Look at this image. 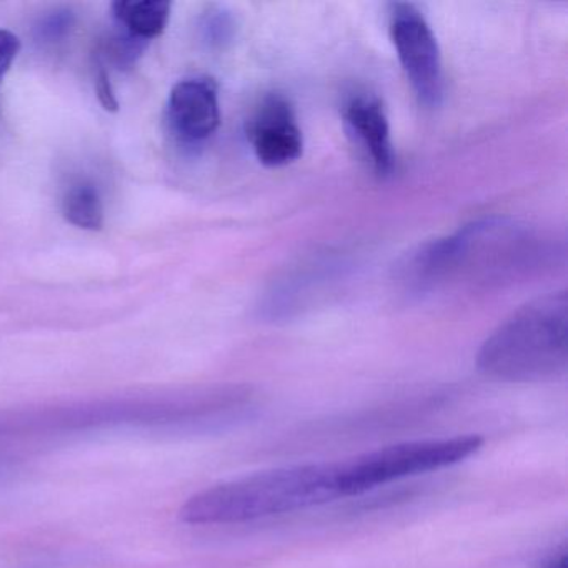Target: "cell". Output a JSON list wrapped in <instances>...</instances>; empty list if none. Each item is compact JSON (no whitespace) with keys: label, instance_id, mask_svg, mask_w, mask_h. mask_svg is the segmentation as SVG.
I'll return each mask as SVG.
<instances>
[{"label":"cell","instance_id":"1","mask_svg":"<svg viewBox=\"0 0 568 568\" xmlns=\"http://www.w3.org/2000/svg\"><path fill=\"white\" fill-rule=\"evenodd\" d=\"M547 245L517 222H474L412 255L404 281L412 291L475 287L525 274L547 257Z\"/></svg>","mask_w":568,"mask_h":568},{"label":"cell","instance_id":"2","mask_svg":"<svg viewBox=\"0 0 568 568\" xmlns=\"http://www.w3.org/2000/svg\"><path fill=\"white\" fill-rule=\"evenodd\" d=\"M344 498L341 462L291 465L214 485L185 501L189 525H234L292 514Z\"/></svg>","mask_w":568,"mask_h":568},{"label":"cell","instance_id":"3","mask_svg":"<svg viewBox=\"0 0 568 568\" xmlns=\"http://www.w3.org/2000/svg\"><path fill=\"white\" fill-rule=\"evenodd\" d=\"M567 292H554L514 312L481 345L477 367L501 382L554 381L568 367Z\"/></svg>","mask_w":568,"mask_h":568},{"label":"cell","instance_id":"4","mask_svg":"<svg viewBox=\"0 0 568 568\" xmlns=\"http://www.w3.org/2000/svg\"><path fill=\"white\" fill-rule=\"evenodd\" d=\"M481 447L480 435H457L404 442L367 452L341 462L342 494L344 498L355 497L402 478L442 470L467 460Z\"/></svg>","mask_w":568,"mask_h":568},{"label":"cell","instance_id":"5","mask_svg":"<svg viewBox=\"0 0 568 568\" xmlns=\"http://www.w3.org/2000/svg\"><path fill=\"white\" fill-rule=\"evenodd\" d=\"M390 36L402 69L422 104L435 108L444 95V69L437 38L415 6L394 4Z\"/></svg>","mask_w":568,"mask_h":568},{"label":"cell","instance_id":"6","mask_svg":"<svg viewBox=\"0 0 568 568\" xmlns=\"http://www.w3.org/2000/svg\"><path fill=\"white\" fill-rule=\"evenodd\" d=\"M247 138L255 158L267 168L292 164L304 151V135L294 109L281 95L262 102L248 121Z\"/></svg>","mask_w":568,"mask_h":568},{"label":"cell","instance_id":"7","mask_svg":"<svg viewBox=\"0 0 568 568\" xmlns=\"http://www.w3.org/2000/svg\"><path fill=\"white\" fill-rule=\"evenodd\" d=\"M169 121L184 141L211 138L221 124L217 84L209 78L185 79L175 84L169 98Z\"/></svg>","mask_w":568,"mask_h":568},{"label":"cell","instance_id":"8","mask_svg":"<svg viewBox=\"0 0 568 568\" xmlns=\"http://www.w3.org/2000/svg\"><path fill=\"white\" fill-rule=\"evenodd\" d=\"M345 124L355 144L371 161L378 175L392 174L395 168L394 142L384 105L374 95H354L344 108Z\"/></svg>","mask_w":568,"mask_h":568},{"label":"cell","instance_id":"9","mask_svg":"<svg viewBox=\"0 0 568 568\" xmlns=\"http://www.w3.org/2000/svg\"><path fill=\"white\" fill-rule=\"evenodd\" d=\"M171 9L168 0H121L112 4L115 19L125 29V34L142 42L159 38L165 31Z\"/></svg>","mask_w":568,"mask_h":568},{"label":"cell","instance_id":"10","mask_svg":"<svg viewBox=\"0 0 568 568\" xmlns=\"http://www.w3.org/2000/svg\"><path fill=\"white\" fill-rule=\"evenodd\" d=\"M62 212L68 222L85 231H99L104 225V205L94 185L72 187L62 202Z\"/></svg>","mask_w":568,"mask_h":568},{"label":"cell","instance_id":"11","mask_svg":"<svg viewBox=\"0 0 568 568\" xmlns=\"http://www.w3.org/2000/svg\"><path fill=\"white\" fill-rule=\"evenodd\" d=\"M19 51H21V41L18 36L0 29V84L4 81L12 62L18 58Z\"/></svg>","mask_w":568,"mask_h":568},{"label":"cell","instance_id":"12","mask_svg":"<svg viewBox=\"0 0 568 568\" xmlns=\"http://www.w3.org/2000/svg\"><path fill=\"white\" fill-rule=\"evenodd\" d=\"M95 92H98L99 102H101L105 111H119L118 98H115L111 79H109V74L105 72L104 68H99L98 74H95Z\"/></svg>","mask_w":568,"mask_h":568},{"label":"cell","instance_id":"13","mask_svg":"<svg viewBox=\"0 0 568 568\" xmlns=\"http://www.w3.org/2000/svg\"><path fill=\"white\" fill-rule=\"evenodd\" d=\"M72 24V16L69 12H58V14L49 18L48 21L42 26L41 31L45 38L54 39L62 38V36L68 32V29L71 28Z\"/></svg>","mask_w":568,"mask_h":568},{"label":"cell","instance_id":"14","mask_svg":"<svg viewBox=\"0 0 568 568\" xmlns=\"http://www.w3.org/2000/svg\"><path fill=\"white\" fill-rule=\"evenodd\" d=\"M547 568H568L567 555H561L558 560H555L554 564L548 565Z\"/></svg>","mask_w":568,"mask_h":568}]
</instances>
